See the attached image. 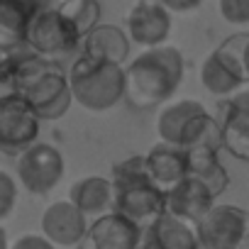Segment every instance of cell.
<instances>
[{
	"instance_id": "cell-12",
	"label": "cell",
	"mask_w": 249,
	"mask_h": 249,
	"mask_svg": "<svg viewBox=\"0 0 249 249\" xmlns=\"http://www.w3.org/2000/svg\"><path fill=\"white\" fill-rule=\"evenodd\" d=\"M215 193L198 181L196 176H186L183 181H178L174 188L166 191V213L198 225L213 208H215Z\"/></svg>"
},
{
	"instance_id": "cell-22",
	"label": "cell",
	"mask_w": 249,
	"mask_h": 249,
	"mask_svg": "<svg viewBox=\"0 0 249 249\" xmlns=\"http://www.w3.org/2000/svg\"><path fill=\"white\" fill-rule=\"evenodd\" d=\"M18 203V183L8 171H0V217L8 220Z\"/></svg>"
},
{
	"instance_id": "cell-8",
	"label": "cell",
	"mask_w": 249,
	"mask_h": 249,
	"mask_svg": "<svg viewBox=\"0 0 249 249\" xmlns=\"http://www.w3.org/2000/svg\"><path fill=\"white\" fill-rule=\"evenodd\" d=\"M198 239L203 249H225V247H242L249 234V210L237 205H217L196 225Z\"/></svg>"
},
{
	"instance_id": "cell-17",
	"label": "cell",
	"mask_w": 249,
	"mask_h": 249,
	"mask_svg": "<svg viewBox=\"0 0 249 249\" xmlns=\"http://www.w3.org/2000/svg\"><path fill=\"white\" fill-rule=\"evenodd\" d=\"M81 52L95 59L124 64L130 59V35L117 25H98L90 35L83 37Z\"/></svg>"
},
{
	"instance_id": "cell-5",
	"label": "cell",
	"mask_w": 249,
	"mask_h": 249,
	"mask_svg": "<svg viewBox=\"0 0 249 249\" xmlns=\"http://www.w3.org/2000/svg\"><path fill=\"white\" fill-rule=\"evenodd\" d=\"M25 44L35 54L59 61V56L76 52L83 44V37L61 8H42L27 30Z\"/></svg>"
},
{
	"instance_id": "cell-16",
	"label": "cell",
	"mask_w": 249,
	"mask_h": 249,
	"mask_svg": "<svg viewBox=\"0 0 249 249\" xmlns=\"http://www.w3.org/2000/svg\"><path fill=\"white\" fill-rule=\"evenodd\" d=\"M244 81H247V76H244L232 61H227L217 49H213V52L205 56L203 66H200V83H203V88H205L208 93L217 95V98H230V95H234V93L242 88Z\"/></svg>"
},
{
	"instance_id": "cell-3",
	"label": "cell",
	"mask_w": 249,
	"mask_h": 249,
	"mask_svg": "<svg viewBox=\"0 0 249 249\" xmlns=\"http://www.w3.org/2000/svg\"><path fill=\"white\" fill-rule=\"evenodd\" d=\"M69 83H71L73 100L81 107L93 110V112L115 107L124 98V93H127L124 64L95 59L83 52L69 69Z\"/></svg>"
},
{
	"instance_id": "cell-15",
	"label": "cell",
	"mask_w": 249,
	"mask_h": 249,
	"mask_svg": "<svg viewBox=\"0 0 249 249\" xmlns=\"http://www.w3.org/2000/svg\"><path fill=\"white\" fill-rule=\"evenodd\" d=\"M69 200L81 208L86 215H105L112 210L115 203V183L112 178L103 176H86L71 183L69 188Z\"/></svg>"
},
{
	"instance_id": "cell-28",
	"label": "cell",
	"mask_w": 249,
	"mask_h": 249,
	"mask_svg": "<svg viewBox=\"0 0 249 249\" xmlns=\"http://www.w3.org/2000/svg\"><path fill=\"white\" fill-rule=\"evenodd\" d=\"M239 249H249V234H247V239L242 242V247H239Z\"/></svg>"
},
{
	"instance_id": "cell-25",
	"label": "cell",
	"mask_w": 249,
	"mask_h": 249,
	"mask_svg": "<svg viewBox=\"0 0 249 249\" xmlns=\"http://www.w3.org/2000/svg\"><path fill=\"white\" fill-rule=\"evenodd\" d=\"M159 3L164 8H169L171 13H191L203 5V0H159Z\"/></svg>"
},
{
	"instance_id": "cell-20",
	"label": "cell",
	"mask_w": 249,
	"mask_h": 249,
	"mask_svg": "<svg viewBox=\"0 0 249 249\" xmlns=\"http://www.w3.org/2000/svg\"><path fill=\"white\" fill-rule=\"evenodd\" d=\"M188 161H191V174L198 181H203L215 196H222L225 188L230 186V176L227 169L222 166V161L217 159V149H208V147H191L188 149Z\"/></svg>"
},
{
	"instance_id": "cell-23",
	"label": "cell",
	"mask_w": 249,
	"mask_h": 249,
	"mask_svg": "<svg viewBox=\"0 0 249 249\" xmlns=\"http://www.w3.org/2000/svg\"><path fill=\"white\" fill-rule=\"evenodd\" d=\"M220 15L230 25H249V0H220Z\"/></svg>"
},
{
	"instance_id": "cell-26",
	"label": "cell",
	"mask_w": 249,
	"mask_h": 249,
	"mask_svg": "<svg viewBox=\"0 0 249 249\" xmlns=\"http://www.w3.org/2000/svg\"><path fill=\"white\" fill-rule=\"evenodd\" d=\"M232 105H237V107H242V110H249V90H237L234 95H230L227 98Z\"/></svg>"
},
{
	"instance_id": "cell-18",
	"label": "cell",
	"mask_w": 249,
	"mask_h": 249,
	"mask_svg": "<svg viewBox=\"0 0 249 249\" xmlns=\"http://www.w3.org/2000/svg\"><path fill=\"white\" fill-rule=\"evenodd\" d=\"M39 10V0H0V27L5 37V49L25 44L27 30Z\"/></svg>"
},
{
	"instance_id": "cell-9",
	"label": "cell",
	"mask_w": 249,
	"mask_h": 249,
	"mask_svg": "<svg viewBox=\"0 0 249 249\" xmlns=\"http://www.w3.org/2000/svg\"><path fill=\"white\" fill-rule=\"evenodd\" d=\"M142 239L144 230L140 225L110 210L90 222L81 249H142Z\"/></svg>"
},
{
	"instance_id": "cell-21",
	"label": "cell",
	"mask_w": 249,
	"mask_h": 249,
	"mask_svg": "<svg viewBox=\"0 0 249 249\" xmlns=\"http://www.w3.org/2000/svg\"><path fill=\"white\" fill-rule=\"evenodd\" d=\"M66 15H69V20L76 25V30L81 32V37H86V35H90L100 22V3L98 0H66L64 5H59Z\"/></svg>"
},
{
	"instance_id": "cell-27",
	"label": "cell",
	"mask_w": 249,
	"mask_h": 249,
	"mask_svg": "<svg viewBox=\"0 0 249 249\" xmlns=\"http://www.w3.org/2000/svg\"><path fill=\"white\" fill-rule=\"evenodd\" d=\"M244 76H247V81H249V39H247V44H244Z\"/></svg>"
},
{
	"instance_id": "cell-1",
	"label": "cell",
	"mask_w": 249,
	"mask_h": 249,
	"mask_svg": "<svg viewBox=\"0 0 249 249\" xmlns=\"http://www.w3.org/2000/svg\"><path fill=\"white\" fill-rule=\"evenodd\" d=\"M124 73H127L124 100L137 110H149L176 95L183 83L186 64L181 49L161 44L144 49L124 66Z\"/></svg>"
},
{
	"instance_id": "cell-24",
	"label": "cell",
	"mask_w": 249,
	"mask_h": 249,
	"mask_svg": "<svg viewBox=\"0 0 249 249\" xmlns=\"http://www.w3.org/2000/svg\"><path fill=\"white\" fill-rule=\"evenodd\" d=\"M10 249H56V244L44 234H22L13 242Z\"/></svg>"
},
{
	"instance_id": "cell-4",
	"label": "cell",
	"mask_w": 249,
	"mask_h": 249,
	"mask_svg": "<svg viewBox=\"0 0 249 249\" xmlns=\"http://www.w3.org/2000/svg\"><path fill=\"white\" fill-rule=\"evenodd\" d=\"M157 132L161 142H171L178 147H208L222 149V124L215 115L205 110L198 100H176L166 105L157 117Z\"/></svg>"
},
{
	"instance_id": "cell-19",
	"label": "cell",
	"mask_w": 249,
	"mask_h": 249,
	"mask_svg": "<svg viewBox=\"0 0 249 249\" xmlns=\"http://www.w3.org/2000/svg\"><path fill=\"white\" fill-rule=\"evenodd\" d=\"M215 117L222 124L225 149L230 154H234L237 159L249 161V110H242L225 98L220 103V110Z\"/></svg>"
},
{
	"instance_id": "cell-29",
	"label": "cell",
	"mask_w": 249,
	"mask_h": 249,
	"mask_svg": "<svg viewBox=\"0 0 249 249\" xmlns=\"http://www.w3.org/2000/svg\"><path fill=\"white\" fill-rule=\"evenodd\" d=\"M225 249H239V247H225Z\"/></svg>"
},
{
	"instance_id": "cell-10",
	"label": "cell",
	"mask_w": 249,
	"mask_h": 249,
	"mask_svg": "<svg viewBox=\"0 0 249 249\" xmlns=\"http://www.w3.org/2000/svg\"><path fill=\"white\" fill-rule=\"evenodd\" d=\"M127 35L144 49L166 44L171 35V10L159 0H137L127 13Z\"/></svg>"
},
{
	"instance_id": "cell-6",
	"label": "cell",
	"mask_w": 249,
	"mask_h": 249,
	"mask_svg": "<svg viewBox=\"0 0 249 249\" xmlns=\"http://www.w3.org/2000/svg\"><path fill=\"white\" fill-rule=\"evenodd\" d=\"M42 117L35 105L18 90H5L0 100V147L5 152H25L37 144Z\"/></svg>"
},
{
	"instance_id": "cell-11",
	"label": "cell",
	"mask_w": 249,
	"mask_h": 249,
	"mask_svg": "<svg viewBox=\"0 0 249 249\" xmlns=\"http://www.w3.org/2000/svg\"><path fill=\"white\" fill-rule=\"evenodd\" d=\"M88 215L71 200L52 203L42 215V234L56 247H76L88 234Z\"/></svg>"
},
{
	"instance_id": "cell-13",
	"label": "cell",
	"mask_w": 249,
	"mask_h": 249,
	"mask_svg": "<svg viewBox=\"0 0 249 249\" xmlns=\"http://www.w3.org/2000/svg\"><path fill=\"white\" fill-rule=\"evenodd\" d=\"M142 249H200L196 225L164 213L144 230Z\"/></svg>"
},
{
	"instance_id": "cell-2",
	"label": "cell",
	"mask_w": 249,
	"mask_h": 249,
	"mask_svg": "<svg viewBox=\"0 0 249 249\" xmlns=\"http://www.w3.org/2000/svg\"><path fill=\"white\" fill-rule=\"evenodd\" d=\"M115 203L112 210L147 230L166 213V191L154 183L147 169V157H127L112 166Z\"/></svg>"
},
{
	"instance_id": "cell-14",
	"label": "cell",
	"mask_w": 249,
	"mask_h": 249,
	"mask_svg": "<svg viewBox=\"0 0 249 249\" xmlns=\"http://www.w3.org/2000/svg\"><path fill=\"white\" fill-rule=\"evenodd\" d=\"M144 157H147L149 176L164 191L174 188L178 181H183L191 174V161H188L186 147H178V144H171V142H159Z\"/></svg>"
},
{
	"instance_id": "cell-7",
	"label": "cell",
	"mask_w": 249,
	"mask_h": 249,
	"mask_svg": "<svg viewBox=\"0 0 249 249\" xmlns=\"http://www.w3.org/2000/svg\"><path fill=\"white\" fill-rule=\"evenodd\" d=\"M66 164H64V154L47 142H37L30 149L20 152L18 159V178L22 183V188L32 196H47L52 193L61 178H64Z\"/></svg>"
}]
</instances>
